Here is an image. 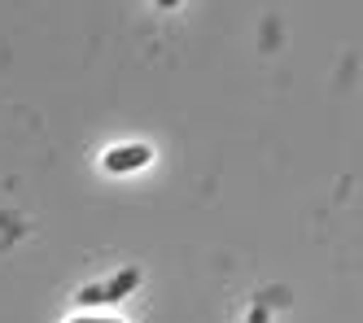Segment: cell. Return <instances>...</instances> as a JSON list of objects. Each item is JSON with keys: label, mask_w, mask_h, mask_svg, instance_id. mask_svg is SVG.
I'll return each mask as SVG.
<instances>
[{"label": "cell", "mask_w": 363, "mask_h": 323, "mask_svg": "<svg viewBox=\"0 0 363 323\" xmlns=\"http://www.w3.org/2000/svg\"><path fill=\"white\" fill-rule=\"evenodd\" d=\"M74 323H118V319H74Z\"/></svg>", "instance_id": "obj_4"}, {"label": "cell", "mask_w": 363, "mask_h": 323, "mask_svg": "<svg viewBox=\"0 0 363 323\" xmlns=\"http://www.w3.org/2000/svg\"><path fill=\"white\" fill-rule=\"evenodd\" d=\"M136 284H140V271H123V276H114L110 284H101V288H84V302H118Z\"/></svg>", "instance_id": "obj_1"}, {"label": "cell", "mask_w": 363, "mask_h": 323, "mask_svg": "<svg viewBox=\"0 0 363 323\" xmlns=\"http://www.w3.org/2000/svg\"><path fill=\"white\" fill-rule=\"evenodd\" d=\"M149 157H153V149H145V144H127V149L106 153V171H114V175H123V171H140Z\"/></svg>", "instance_id": "obj_2"}, {"label": "cell", "mask_w": 363, "mask_h": 323, "mask_svg": "<svg viewBox=\"0 0 363 323\" xmlns=\"http://www.w3.org/2000/svg\"><path fill=\"white\" fill-rule=\"evenodd\" d=\"M250 323H267V310H254V314H250Z\"/></svg>", "instance_id": "obj_3"}]
</instances>
